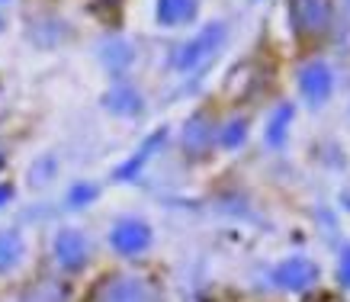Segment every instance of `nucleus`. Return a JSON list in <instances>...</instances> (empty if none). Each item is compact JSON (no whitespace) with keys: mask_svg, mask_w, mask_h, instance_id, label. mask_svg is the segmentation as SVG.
<instances>
[{"mask_svg":"<svg viewBox=\"0 0 350 302\" xmlns=\"http://www.w3.org/2000/svg\"><path fill=\"white\" fill-rule=\"evenodd\" d=\"M222 42H225V23H209L206 29L196 33V39H190V42L177 52L174 68H177L180 74H193V71H200V68H206L215 55H219Z\"/></svg>","mask_w":350,"mask_h":302,"instance_id":"1","label":"nucleus"},{"mask_svg":"<svg viewBox=\"0 0 350 302\" xmlns=\"http://www.w3.org/2000/svg\"><path fill=\"white\" fill-rule=\"evenodd\" d=\"M94 196H96L94 187H75V190H71V206H84L87 200H94Z\"/></svg>","mask_w":350,"mask_h":302,"instance_id":"16","label":"nucleus"},{"mask_svg":"<svg viewBox=\"0 0 350 302\" xmlns=\"http://www.w3.org/2000/svg\"><path fill=\"white\" fill-rule=\"evenodd\" d=\"M64 296H68V290H64L62 283L42 280V283H36V286H29L23 302H64Z\"/></svg>","mask_w":350,"mask_h":302,"instance_id":"11","label":"nucleus"},{"mask_svg":"<svg viewBox=\"0 0 350 302\" xmlns=\"http://www.w3.org/2000/svg\"><path fill=\"white\" fill-rule=\"evenodd\" d=\"M94 302H154L151 290L142 280H129V277H113L109 283L100 286Z\"/></svg>","mask_w":350,"mask_h":302,"instance_id":"3","label":"nucleus"},{"mask_svg":"<svg viewBox=\"0 0 350 302\" xmlns=\"http://www.w3.org/2000/svg\"><path fill=\"white\" fill-rule=\"evenodd\" d=\"M10 196H13V187L0 184V206H3V203H10Z\"/></svg>","mask_w":350,"mask_h":302,"instance_id":"18","label":"nucleus"},{"mask_svg":"<svg viewBox=\"0 0 350 302\" xmlns=\"http://www.w3.org/2000/svg\"><path fill=\"white\" fill-rule=\"evenodd\" d=\"M196 16V0H158V20L164 26H183Z\"/></svg>","mask_w":350,"mask_h":302,"instance_id":"9","label":"nucleus"},{"mask_svg":"<svg viewBox=\"0 0 350 302\" xmlns=\"http://www.w3.org/2000/svg\"><path fill=\"white\" fill-rule=\"evenodd\" d=\"M289 119H293V107H280L276 109V116L270 119V129H267V139L273 141V145H283V139H286V126Z\"/></svg>","mask_w":350,"mask_h":302,"instance_id":"13","label":"nucleus"},{"mask_svg":"<svg viewBox=\"0 0 350 302\" xmlns=\"http://www.w3.org/2000/svg\"><path fill=\"white\" fill-rule=\"evenodd\" d=\"M273 280L280 283V286H286V290H302V286H308V283L315 280V267L308 264V260H286L283 267H276Z\"/></svg>","mask_w":350,"mask_h":302,"instance_id":"7","label":"nucleus"},{"mask_svg":"<svg viewBox=\"0 0 350 302\" xmlns=\"http://www.w3.org/2000/svg\"><path fill=\"white\" fill-rule=\"evenodd\" d=\"M151 241V232L145 222H138V219H126V222H119L116 228H113V248L119 251V254H138V251H145Z\"/></svg>","mask_w":350,"mask_h":302,"instance_id":"4","label":"nucleus"},{"mask_svg":"<svg viewBox=\"0 0 350 302\" xmlns=\"http://www.w3.org/2000/svg\"><path fill=\"white\" fill-rule=\"evenodd\" d=\"M299 90H302V97L308 103H321V100L331 94V71L325 65H308L302 68V74H299Z\"/></svg>","mask_w":350,"mask_h":302,"instance_id":"5","label":"nucleus"},{"mask_svg":"<svg viewBox=\"0 0 350 302\" xmlns=\"http://www.w3.org/2000/svg\"><path fill=\"white\" fill-rule=\"evenodd\" d=\"M289 20L299 36H321L331 26V0H289Z\"/></svg>","mask_w":350,"mask_h":302,"instance_id":"2","label":"nucleus"},{"mask_svg":"<svg viewBox=\"0 0 350 302\" xmlns=\"http://www.w3.org/2000/svg\"><path fill=\"white\" fill-rule=\"evenodd\" d=\"M107 107L109 109H116V113H138V97L132 94V90H116V94H109L107 100Z\"/></svg>","mask_w":350,"mask_h":302,"instance_id":"14","label":"nucleus"},{"mask_svg":"<svg viewBox=\"0 0 350 302\" xmlns=\"http://www.w3.org/2000/svg\"><path fill=\"white\" fill-rule=\"evenodd\" d=\"M0 164H3V151H0Z\"/></svg>","mask_w":350,"mask_h":302,"instance_id":"19","label":"nucleus"},{"mask_svg":"<svg viewBox=\"0 0 350 302\" xmlns=\"http://www.w3.org/2000/svg\"><path fill=\"white\" fill-rule=\"evenodd\" d=\"M244 135H247V122L244 119H234V122H228L222 129V135H219V141H222L225 148H238L244 141Z\"/></svg>","mask_w":350,"mask_h":302,"instance_id":"15","label":"nucleus"},{"mask_svg":"<svg viewBox=\"0 0 350 302\" xmlns=\"http://www.w3.org/2000/svg\"><path fill=\"white\" fill-rule=\"evenodd\" d=\"M340 277H344V283H350V251L344 254V264H340Z\"/></svg>","mask_w":350,"mask_h":302,"instance_id":"17","label":"nucleus"},{"mask_svg":"<svg viewBox=\"0 0 350 302\" xmlns=\"http://www.w3.org/2000/svg\"><path fill=\"white\" fill-rule=\"evenodd\" d=\"M20 251H23V241L16 232H0V273L10 270L20 260Z\"/></svg>","mask_w":350,"mask_h":302,"instance_id":"12","label":"nucleus"},{"mask_svg":"<svg viewBox=\"0 0 350 302\" xmlns=\"http://www.w3.org/2000/svg\"><path fill=\"white\" fill-rule=\"evenodd\" d=\"M164 135H167V132H164V129H158V132H154V135H148V141H145V145L138 148V154H135V158H132V161H129V164H122V167H119V171H116V180H132V177H135V174H138V167H142V164L148 161L151 154H154V148H158L161 141H164Z\"/></svg>","mask_w":350,"mask_h":302,"instance_id":"10","label":"nucleus"},{"mask_svg":"<svg viewBox=\"0 0 350 302\" xmlns=\"http://www.w3.org/2000/svg\"><path fill=\"white\" fill-rule=\"evenodd\" d=\"M209 139H213L209 116H206V113L193 116L190 122H187V129H183V148L190 151V154H202V151L209 148Z\"/></svg>","mask_w":350,"mask_h":302,"instance_id":"8","label":"nucleus"},{"mask_svg":"<svg viewBox=\"0 0 350 302\" xmlns=\"http://www.w3.org/2000/svg\"><path fill=\"white\" fill-rule=\"evenodd\" d=\"M55 254H58V260H62L68 270H77L84 267L87 254H90V248H87V238L81 235V232H62L58 235V241H55Z\"/></svg>","mask_w":350,"mask_h":302,"instance_id":"6","label":"nucleus"}]
</instances>
